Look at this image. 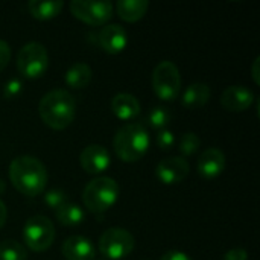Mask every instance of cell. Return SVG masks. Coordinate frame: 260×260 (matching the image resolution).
I'll list each match as a JSON object with an SVG mask.
<instances>
[{"label": "cell", "mask_w": 260, "mask_h": 260, "mask_svg": "<svg viewBox=\"0 0 260 260\" xmlns=\"http://www.w3.org/2000/svg\"><path fill=\"white\" fill-rule=\"evenodd\" d=\"M9 180L21 195L38 197L46 189L47 171L37 157L20 155L9 165Z\"/></svg>", "instance_id": "6da1fadb"}, {"label": "cell", "mask_w": 260, "mask_h": 260, "mask_svg": "<svg viewBox=\"0 0 260 260\" xmlns=\"http://www.w3.org/2000/svg\"><path fill=\"white\" fill-rule=\"evenodd\" d=\"M38 113L41 120L49 128L56 131L66 129L76 116L75 98L62 88L50 90L41 98L38 104Z\"/></svg>", "instance_id": "7a4b0ae2"}, {"label": "cell", "mask_w": 260, "mask_h": 260, "mask_svg": "<svg viewBox=\"0 0 260 260\" xmlns=\"http://www.w3.org/2000/svg\"><path fill=\"white\" fill-rule=\"evenodd\" d=\"M116 155L126 163L139 161L149 149V134L142 123L122 126L113 139Z\"/></svg>", "instance_id": "3957f363"}, {"label": "cell", "mask_w": 260, "mask_h": 260, "mask_svg": "<svg viewBox=\"0 0 260 260\" xmlns=\"http://www.w3.org/2000/svg\"><path fill=\"white\" fill-rule=\"evenodd\" d=\"M119 193L120 189L116 180L110 177H98L85 186L82 201L91 213L102 215L117 203Z\"/></svg>", "instance_id": "277c9868"}, {"label": "cell", "mask_w": 260, "mask_h": 260, "mask_svg": "<svg viewBox=\"0 0 260 260\" xmlns=\"http://www.w3.org/2000/svg\"><path fill=\"white\" fill-rule=\"evenodd\" d=\"M49 66V55L41 43H27L17 53V70L21 76L35 79L44 75Z\"/></svg>", "instance_id": "5b68a950"}, {"label": "cell", "mask_w": 260, "mask_h": 260, "mask_svg": "<svg viewBox=\"0 0 260 260\" xmlns=\"http://www.w3.org/2000/svg\"><path fill=\"white\" fill-rule=\"evenodd\" d=\"M152 88L161 101H174L181 90V75L172 61H161L152 72Z\"/></svg>", "instance_id": "8992f818"}, {"label": "cell", "mask_w": 260, "mask_h": 260, "mask_svg": "<svg viewBox=\"0 0 260 260\" xmlns=\"http://www.w3.org/2000/svg\"><path fill=\"white\" fill-rule=\"evenodd\" d=\"M134 236L120 227H111L105 230L99 238V251L110 260H122L134 250Z\"/></svg>", "instance_id": "52a82bcc"}, {"label": "cell", "mask_w": 260, "mask_h": 260, "mask_svg": "<svg viewBox=\"0 0 260 260\" xmlns=\"http://www.w3.org/2000/svg\"><path fill=\"white\" fill-rule=\"evenodd\" d=\"M23 239L29 250L35 253L46 251L55 241V227L53 222L41 215L32 216L27 219L23 229Z\"/></svg>", "instance_id": "ba28073f"}, {"label": "cell", "mask_w": 260, "mask_h": 260, "mask_svg": "<svg viewBox=\"0 0 260 260\" xmlns=\"http://www.w3.org/2000/svg\"><path fill=\"white\" fill-rule=\"evenodd\" d=\"M113 3L107 0H73L70 2V11L73 17L88 26H102L113 17Z\"/></svg>", "instance_id": "9c48e42d"}, {"label": "cell", "mask_w": 260, "mask_h": 260, "mask_svg": "<svg viewBox=\"0 0 260 260\" xmlns=\"http://www.w3.org/2000/svg\"><path fill=\"white\" fill-rule=\"evenodd\" d=\"M190 172V166L186 158L183 157H169L161 160L155 168L157 178L168 186L183 183Z\"/></svg>", "instance_id": "30bf717a"}, {"label": "cell", "mask_w": 260, "mask_h": 260, "mask_svg": "<svg viewBox=\"0 0 260 260\" xmlns=\"http://www.w3.org/2000/svg\"><path fill=\"white\" fill-rule=\"evenodd\" d=\"M79 163L87 174L98 175V174L105 172L110 168L111 158H110L108 151L104 146L93 143V145H88L82 149L81 157H79Z\"/></svg>", "instance_id": "8fae6325"}, {"label": "cell", "mask_w": 260, "mask_h": 260, "mask_svg": "<svg viewBox=\"0 0 260 260\" xmlns=\"http://www.w3.org/2000/svg\"><path fill=\"white\" fill-rule=\"evenodd\" d=\"M98 41L104 52L116 55L128 46V34L120 24H105L98 34Z\"/></svg>", "instance_id": "7c38bea8"}, {"label": "cell", "mask_w": 260, "mask_h": 260, "mask_svg": "<svg viewBox=\"0 0 260 260\" xmlns=\"http://www.w3.org/2000/svg\"><path fill=\"white\" fill-rule=\"evenodd\" d=\"M254 102V94L244 85H230L221 96V105L232 113H241L248 110Z\"/></svg>", "instance_id": "4fadbf2b"}, {"label": "cell", "mask_w": 260, "mask_h": 260, "mask_svg": "<svg viewBox=\"0 0 260 260\" xmlns=\"http://www.w3.org/2000/svg\"><path fill=\"white\" fill-rule=\"evenodd\" d=\"M197 169H198V174L203 178L212 180V178L219 177L225 169V155H224V152L221 149H218V148L206 149L198 158Z\"/></svg>", "instance_id": "5bb4252c"}, {"label": "cell", "mask_w": 260, "mask_h": 260, "mask_svg": "<svg viewBox=\"0 0 260 260\" xmlns=\"http://www.w3.org/2000/svg\"><path fill=\"white\" fill-rule=\"evenodd\" d=\"M61 253L66 260H93L96 250L90 239L84 236H70L62 242Z\"/></svg>", "instance_id": "9a60e30c"}, {"label": "cell", "mask_w": 260, "mask_h": 260, "mask_svg": "<svg viewBox=\"0 0 260 260\" xmlns=\"http://www.w3.org/2000/svg\"><path fill=\"white\" fill-rule=\"evenodd\" d=\"M111 111L120 120H133L140 114V102L134 94L117 93L111 99Z\"/></svg>", "instance_id": "2e32d148"}, {"label": "cell", "mask_w": 260, "mask_h": 260, "mask_svg": "<svg viewBox=\"0 0 260 260\" xmlns=\"http://www.w3.org/2000/svg\"><path fill=\"white\" fill-rule=\"evenodd\" d=\"M149 8L146 0H120L116 3L117 15L128 23H136L142 20Z\"/></svg>", "instance_id": "e0dca14e"}, {"label": "cell", "mask_w": 260, "mask_h": 260, "mask_svg": "<svg viewBox=\"0 0 260 260\" xmlns=\"http://www.w3.org/2000/svg\"><path fill=\"white\" fill-rule=\"evenodd\" d=\"M209 98H210V87L206 82H193L184 90L181 104L186 108H198L206 105Z\"/></svg>", "instance_id": "ac0fdd59"}, {"label": "cell", "mask_w": 260, "mask_h": 260, "mask_svg": "<svg viewBox=\"0 0 260 260\" xmlns=\"http://www.w3.org/2000/svg\"><path fill=\"white\" fill-rule=\"evenodd\" d=\"M64 8L61 0H32L27 3L30 15L37 20H50L56 17Z\"/></svg>", "instance_id": "d6986e66"}, {"label": "cell", "mask_w": 260, "mask_h": 260, "mask_svg": "<svg viewBox=\"0 0 260 260\" xmlns=\"http://www.w3.org/2000/svg\"><path fill=\"white\" fill-rule=\"evenodd\" d=\"M91 67L85 62H75L69 67V70L64 75V81L70 88H85L91 81Z\"/></svg>", "instance_id": "ffe728a7"}, {"label": "cell", "mask_w": 260, "mask_h": 260, "mask_svg": "<svg viewBox=\"0 0 260 260\" xmlns=\"http://www.w3.org/2000/svg\"><path fill=\"white\" fill-rule=\"evenodd\" d=\"M55 216H56L59 224L67 225V227H73V225H78L84 221L85 213L79 206L69 201L67 204H64L58 210H55Z\"/></svg>", "instance_id": "44dd1931"}, {"label": "cell", "mask_w": 260, "mask_h": 260, "mask_svg": "<svg viewBox=\"0 0 260 260\" xmlns=\"http://www.w3.org/2000/svg\"><path fill=\"white\" fill-rule=\"evenodd\" d=\"M0 260H27V250L17 241L0 242Z\"/></svg>", "instance_id": "7402d4cb"}, {"label": "cell", "mask_w": 260, "mask_h": 260, "mask_svg": "<svg viewBox=\"0 0 260 260\" xmlns=\"http://www.w3.org/2000/svg\"><path fill=\"white\" fill-rule=\"evenodd\" d=\"M171 119H172V114H171L169 108H166V107H155L148 114L149 125L157 131L166 129L168 125L171 123Z\"/></svg>", "instance_id": "603a6c76"}, {"label": "cell", "mask_w": 260, "mask_h": 260, "mask_svg": "<svg viewBox=\"0 0 260 260\" xmlns=\"http://www.w3.org/2000/svg\"><path fill=\"white\" fill-rule=\"evenodd\" d=\"M200 146H201V139L195 133H186L183 134L178 148L184 157H189V155H193L200 149Z\"/></svg>", "instance_id": "cb8c5ba5"}, {"label": "cell", "mask_w": 260, "mask_h": 260, "mask_svg": "<svg viewBox=\"0 0 260 260\" xmlns=\"http://www.w3.org/2000/svg\"><path fill=\"white\" fill-rule=\"evenodd\" d=\"M44 203L49 209L52 210H58L61 206L67 204L69 203V197L64 190L61 189H52L49 192H46L44 195Z\"/></svg>", "instance_id": "d4e9b609"}, {"label": "cell", "mask_w": 260, "mask_h": 260, "mask_svg": "<svg viewBox=\"0 0 260 260\" xmlns=\"http://www.w3.org/2000/svg\"><path fill=\"white\" fill-rule=\"evenodd\" d=\"M174 143H175V136L168 128L157 133V145H158L160 149L168 151V149H171L174 146Z\"/></svg>", "instance_id": "484cf974"}, {"label": "cell", "mask_w": 260, "mask_h": 260, "mask_svg": "<svg viewBox=\"0 0 260 260\" xmlns=\"http://www.w3.org/2000/svg\"><path fill=\"white\" fill-rule=\"evenodd\" d=\"M11 61V47L6 41L0 40V72L8 66Z\"/></svg>", "instance_id": "4316f807"}, {"label": "cell", "mask_w": 260, "mask_h": 260, "mask_svg": "<svg viewBox=\"0 0 260 260\" xmlns=\"http://www.w3.org/2000/svg\"><path fill=\"white\" fill-rule=\"evenodd\" d=\"M248 253L244 248H233L224 254V260H247Z\"/></svg>", "instance_id": "83f0119b"}, {"label": "cell", "mask_w": 260, "mask_h": 260, "mask_svg": "<svg viewBox=\"0 0 260 260\" xmlns=\"http://www.w3.org/2000/svg\"><path fill=\"white\" fill-rule=\"evenodd\" d=\"M20 88H21V82L17 81V79H12V81H9V82L6 84V87H5V94H6L8 98H15V96L20 93Z\"/></svg>", "instance_id": "f1b7e54d"}, {"label": "cell", "mask_w": 260, "mask_h": 260, "mask_svg": "<svg viewBox=\"0 0 260 260\" xmlns=\"http://www.w3.org/2000/svg\"><path fill=\"white\" fill-rule=\"evenodd\" d=\"M160 260H192V259H190L186 253H183V251H175V250H172V251L165 253Z\"/></svg>", "instance_id": "f546056e"}, {"label": "cell", "mask_w": 260, "mask_h": 260, "mask_svg": "<svg viewBox=\"0 0 260 260\" xmlns=\"http://www.w3.org/2000/svg\"><path fill=\"white\" fill-rule=\"evenodd\" d=\"M6 218H8V209H6V204L0 200V229L5 225Z\"/></svg>", "instance_id": "4dcf8cb0"}, {"label": "cell", "mask_w": 260, "mask_h": 260, "mask_svg": "<svg viewBox=\"0 0 260 260\" xmlns=\"http://www.w3.org/2000/svg\"><path fill=\"white\" fill-rule=\"evenodd\" d=\"M259 61H260V58L257 56L256 58V61H254V66H253V78H254V82L256 84H259Z\"/></svg>", "instance_id": "1f68e13d"}, {"label": "cell", "mask_w": 260, "mask_h": 260, "mask_svg": "<svg viewBox=\"0 0 260 260\" xmlns=\"http://www.w3.org/2000/svg\"><path fill=\"white\" fill-rule=\"evenodd\" d=\"M3 189H5V187H3V183L0 181V193H2V190H3Z\"/></svg>", "instance_id": "d6a6232c"}]
</instances>
